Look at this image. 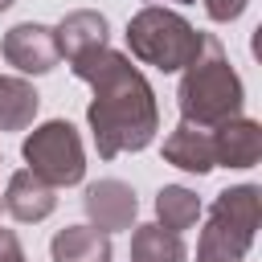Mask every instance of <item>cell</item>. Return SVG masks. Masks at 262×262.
Instances as JSON below:
<instances>
[{"instance_id":"obj_1","label":"cell","mask_w":262,"mask_h":262,"mask_svg":"<svg viewBox=\"0 0 262 262\" xmlns=\"http://www.w3.org/2000/svg\"><path fill=\"white\" fill-rule=\"evenodd\" d=\"M70 70L94 90L86 106V123H90V135L102 160H115L123 151H143L156 139L160 106H156L147 78L139 74V66H131L127 53L102 45V49L74 57Z\"/></svg>"},{"instance_id":"obj_2","label":"cell","mask_w":262,"mask_h":262,"mask_svg":"<svg viewBox=\"0 0 262 262\" xmlns=\"http://www.w3.org/2000/svg\"><path fill=\"white\" fill-rule=\"evenodd\" d=\"M242 102H246V90H242L237 70L229 66L221 41L217 37H205L201 57L184 66V78L176 86L180 119L184 123H196V127H217V123L242 115Z\"/></svg>"},{"instance_id":"obj_3","label":"cell","mask_w":262,"mask_h":262,"mask_svg":"<svg viewBox=\"0 0 262 262\" xmlns=\"http://www.w3.org/2000/svg\"><path fill=\"white\" fill-rule=\"evenodd\" d=\"M205 37L209 33L192 29L180 12L164 8V4H147V8H139L127 20V49H131V57L143 61V66H156L164 74L184 70L188 61H196L201 49H205Z\"/></svg>"},{"instance_id":"obj_4","label":"cell","mask_w":262,"mask_h":262,"mask_svg":"<svg viewBox=\"0 0 262 262\" xmlns=\"http://www.w3.org/2000/svg\"><path fill=\"white\" fill-rule=\"evenodd\" d=\"M262 221V188L258 184H233L217 192L209 221L196 242V262H242L254 246Z\"/></svg>"},{"instance_id":"obj_5","label":"cell","mask_w":262,"mask_h":262,"mask_svg":"<svg viewBox=\"0 0 262 262\" xmlns=\"http://www.w3.org/2000/svg\"><path fill=\"white\" fill-rule=\"evenodd\" d=\"M20 156L29 164L33 176H41L49 188H70L86 176V147L74 123L66 119H49L41 127H33V135H25Z\"/></svg>"},{"instance_id":"obj_6","label":"cell","mask_w":262,"mask_h":262,"mask_svg":"<svg viewBox=\"0 0 262 262\" xmlns=\"http://www.w3.org/2000/svg\"><path fill=\"white\" fill-rule=\"evenodd\" d=\"M0 49H4L8 66H16L20 74H49V70L61 61L53 29H49V25H37V20H20V25H12V29L4 33Z\"/></svg>"},{"instance_id":"obj_7","label":"cell","mask_w":262,"mask_h":262,"mask_svg":"<svg viewBox=\"0 0 262 262\" xmlns=\"http://www.w3.org/2000/svg\"><path fill=\"white\" fill-rule=\"evenodd\" d=\"M82 209H86V217H90L94 229L119 233V229L135 225L139 201H135V188L123 184V180H94L86 188V196H82Z\"/></svg>"},{"instance_id":"obj_8","label":"cell","mask_w":262,"mask_h":262,"mask_svg":"<svg viewBox=\"0 0 262 262\" xmlns=\"http://www.w3.org/2000/svg\"><path fill=\"white\" fill-rule=\"evenodd\" d=\"M213 131V164L217 168H254L262 160V127L246 115H233Z\"/></svg>"},{"instance_id":"obj_9","label":"cell","mask_w":262,"mask_h":262,"mask_svg":"<svg viewBox=\"0 0 262 262\" xmlns=\"http://www.w3.org/2000/svg\"><path fill=\"white\" fill-rule=\"evenodd\" d=\"M53 209H57V192L41 176H33L29 168L8 176V188H4V213L8 217H16L20 225H33V221H45Z\"/></svg>"},{"instance_id":"obj_10","label":"cell","mask_w":262,"mask_h":262,"mask_svg":"<svg viewBox=\"0 0 262 262\" xmlns=\"http://www.w3.org/2000/svg\"><path fill=\"white\" fill-rule=\"evenodd\" d=\"M164 160H168L172 168H180V172H196V176L213 172V168H217V164H213V131L180 119L176 131L164 139Z\"/></svg>"},{"instance_id":"obj_11","label":"cell","mask_w":262,"mask_h":262,"mask_svg":"<svg viewBox=\"0 0 262 262\" xmlns=\"http://www.w3.org/2000/svg\"><path fill=\"white\" fill-rule=\"evenodd\" d=\"M53 37H57V53L66 61H74V57L106 45V16L94 12V8H74V12H66L57 20Z\"/></svg>"},{"instance_id":"obj_12","label":"cell","mask_w":262,"mask_h":262,"mask_svg":"<svg viewBox=\"0 0 262 262\" xmlns=\"http://www.w3.org/2000/svg\"><path fill=\"white\" fill-rule=\"evenodd\" d=\"M53 262H111V233L94 225H66L49 242Z\"/></svg>"},{"instance_id":"obj_13","label":"cell","mask_w":262,"mask_h":262,"mask_svg":"<svg viewBox=\"0 0 262 262\" xmlns=\"http://www.w3.org/2000/svg\"><path fill=\"white\" fill-rule=\"evenodd\" d=\"M188 250L180 233L164 229L160 221L151 225H131V262H184Z\"/></svg>"},{"instance_id":"obj_14","label":"cell","mask_w":262,"mask_h":262,"mask_svg":"<svg viewBox=\"0 0 262 262\" xmlns=\"http://www.w3.org/2000/svg\"><path fill=\"white\" fill-rule=\"evenodd\" d=\"M37 106H41V98H37L33 82L0 74V131H25L37 119Z\"/></svg>"},{"instance_id":"obj_15","label":"cell","mask_w":262,"mask_h":262,"mask_svg":"<svg viewBox=\"0 0 262 262\" xmlns=\"http://www.w3.org/2000/svg\"><path fill=\"white\" fill-rule=\"evenodd\" d=\"M196 217H201V196H196L192 188H184V184H164V188L156 192V221H160L164 229L184 233V229L196 225Z\"/></svg>"},{"instance_id":"obj_16","label":"cell","mask_w":262,"mask_h":262,"mask_svg":"<svg viewBox=\"0 0 262 262\" xmlns=\"http://www.w3.org/2000/svg\"><path fill=\"white\" fill-rule=\"evenodd\" d=\"M192 4H196V0H192ZM201 4H205V16H209V20L229 25V20H237V16L246 12L250 0H201Z\"/></svg>"},{"instance_id":"obj_17","label":"cell","mask_w":262,"mask_h":262,"mask_svg":"<svg viewBox=\"0 0 262 262\" xmlns=\"http://www.w3.org/2000/svg\"><path fill=\"white\" fill-rule=\"evenodd\" d=\"M0 262H29L12 229H0Z\"/></svg>"},{"instance_id":"obj_18","label":"cell","mask_w":262,"mask_h":262,"mask_svg":"<svg viewBox=\"0 0 262 262\" xmlns=\"http://www.w3.org/2000/svg\"><path fill=\"white\" fill-rule=\"evenodd\" d=\"M147 4H160V0H147ZM172 4H192V0H172Z\"/></svg>"},{"instance_id":"obj_19","label":"cell","mask_w":262,"mask_h":262,"mask_svg":"<svg viewBox=\"0 0 262 262\" xmlns=\"http://www.w3.org/2000/svg\"><path fill=\"white\" fill-rule=\"evenodd\" d=\"M4 8H12V0H0V12H4Z\"/></svg>"},{"instance_id":"obj_20","label":"cell","mask_w":262,"mask_h":262,"mask_svg":"<svg viewBox=\"0 0 262 262\" xmlns=\"http://www.w3.org/2000/svg\"><path fill=\"white\" fill-rule=\"evenodd\" d=\"M0 213H4V196H0Z\"/></svg>"}]
</instances>
